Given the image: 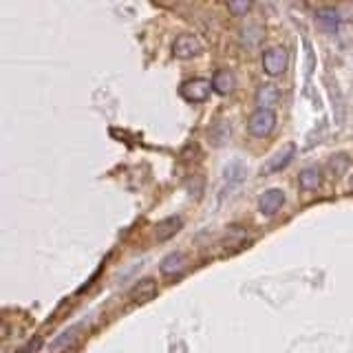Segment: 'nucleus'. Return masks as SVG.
I'll use <instances>...</instances> for the list:
<instances>
[{
	"mask_svg": "<svg viewBox=\"0 0 353 353\" xmlns=\"http://www.w3.org/2000/svg\"><path fill=\"white\" fill-rule=\"evenodd\" d=\"M294 154H296V146H294V143H287V146H285L283 150H279V152H276L274 157L270 159V163L265 165L263 172H265V174H272V172H279V170H283L285 165L294 159Z\"/></svg>",
	"mask_w": 353,
	"mask_h": 353,
	"instance_id": "obj_6",
	"label": "nucleus"
},
{
	"mask_svg": "<svg viewBox=\"0 0 353 353\" xmlns=\"http://www.w3.org/2000/svg\"><path fill=\"white\" fill-rule=\"evenodd\" d=\"M212 88H214V93H219V95H230L232 91H234V86H236V82H234V75H232L230 71H225V69H221V71H216L214 75H212Z\"/></svg>",
	"mask_w": 353,
	"mask_h": 353,
	"instance_id": "obj_9",
	"label": "nucleus"
},
{
	"mask_svg": "<svg viewBox=\"0 0 353 353\" xmlns=\"http://www.w3.org/2000/svg\"><path fill=\"white\" fill-rule=\"evenodd\" d=\"M287 64H290V53L283 47H270L263 53V71L270 77H279L287 71Z\"/></svg>",
	"mask_w": 353,
	"mask_h": 353,
	"instance_id": "obj_3",
	"label": "nucleus"
},
{
	"mask_svg": "<svg viewBox=\"0 0 353 353\" xmlns=\"http://www.w3.org/2000/svg\"><path fill=\"white\" fill-rule=\"evenodd\" d=\"M285 203V194L281 190H265L259 199V210L265 214V216H274L279 210L283 208Z\"/></svg>",
	"mask_w": 353,
	"mask_h": 353,
	"instance_id": "obj_5",
	"label": "nucleus"
},
{
	"mask_svg": "<svg viewBox=\"0 0 353 353\" xmlns=\"http://www.w3.org/2000/svg\"><path fill=\"white\" fill-rule=\"evenodd\" d=\"M181 228H183L181 216H168V219H163L157 228H154V239H157V241H168V239H172Z\"/></svg>",
	"mask_w": 353,
	"mask_h": 353,
	"instance_id": "obj_7",
	"label": "nucleus"
},
{
	"mask_svg": "<svg viewBox=\"0 0 353 353\" xmlns=\"http://www.w3.org/2000/svg\"><path fill=\"white\" fill-rule=\"evenodd\" d=\"M212 82L203 80V77H192V80H185L179 88L181 97L185 99V102H192V104H201L205 102V99L210 97V93H212Z\"/></svg>",
	"mask_w": 353,
	"mask_h": 353,
	"instance_id": "obj_2",
	"label": "nucleus"
},
{
	"mask_svg": "<svg viewBox=\"0 0 353 353\" xmlns=\"http://www.w3.org/2000/svg\"><path fill=\"white\" fill-rule=\"evenodd\" d=\"M298 183H301V188L307 192L318 190V188L323 185V172L318 168H305L301 174H298Z\"/></svg>",
	"mask_w": 353,
	"mask_h": 353,
	"instance_id": "obj_10",
	"label": "nucleus"
},
{
	"mask_svg": "<svg viewBox=\"0 0 353 353\" xmlns=\"http://www.w3.org/2000/svg\"><path fill=\"white\" fill-rule=\"evenodd\" d=\"M316 20L320 22V27H323L325 31H336L340 27V14L336 9H331V7L318 9Z\"/></svg>",
	"mask_w": 353,
	"mask_h": 353,
	"instance_id": "obj_12",
	"label": "nucleus"
},
{
	"mask_svg": "<svg viewBox=\"0 0 353 353\" xmlns=\"http://www.w3.org/2000/svg\"><path fill=\"white\" fill-rule=\"evenodd\" d=\"M183 265H185V259H183V254L181 252H172L168 254L163 261H161V274L163 276H174V274H179L183 270Z\"/></svg>",
	"mask_w": 353,
	"mask_h": 353,
	"instance_id": "obj_11",
	"label": "nucleus"
},
{
	"mask_svg": "<svg viewBox=\"0 0 353 353\" xmlns=\"http://www.w3.org/2000/svg\"><path fill=\"white\" fill-rule=\"evenodd\" d=\"M256 99H259L261 106L270 108L276 102V99H279V91H276L274 86H263L261 91H259V95H256Z\"/></svg>",
	"mask_w": 353,
	"mask_h": 353,
	"instance_id": "obj_14",
	"label": "nucleus"
},
{
	"mask_svg": "<svg viewBox=\"0 0 353 353\" xmlns=\"http://www.w3.org/2000/svg\"><path fill=\"white\" fill-rule=\"evenodd\" d=\"M329 168H331V172H334L336 176H340L342 172L349 168V157H347L345 152H338L336 157L329 159Z\"/></svg>",
	"mask_w": 353,
	"mask_h": 353,
	"instance_id": "obj_15",
	"label": "nucleus"
},
{
	"mask_svg": "<svg viewBox=\"0 0 353 353\" xmlns=\"http://www.w3.org/2000/svg\"><path fill=\"white\" fill-rule=\"evenodd\" d=\"M252 5H254V0H225L228 11H230L232 16H236V18L250 14Z\"/></svg>",
	"mask_w": 353,
	"mask_h": 353,
	"instance_id": "obj_13",
	"label": "nucleus"
},
{
	"mask_svg": "<svg viewBox=\"0 0 353 353\" xmlns=\"http://www.w3.org/2000/svg\"><path fill=\"white\" fill-rule=\"evenodd\" d=\"M351 188H353V176H351Z\"/></svg>",
	"mask_w": 353,
	"mask_h": 353,
	"instance_id": "obj_17",
	"label": "nucleus"
},
{
	"mask_svg": "<svg viewBox=\"0 0 353 353\" xmlns=\"http://www.w3.org/2000/svg\"><path fill=\"white\" fill-rule=\"evenodd\" d=\"M203 51V44L194 33H181L172 42V55L176 60H192Z\"/></svg>",
	"mask_w": 353,
	"mask_h": 353,
	"instance_id": "obj_4",
	"label": "nucleus"
},
{
	"mask_svg": "<svg viewBox=\"0 0 353 353\" xmlns=\"http://www.w3.org/2000/svg\"><path fill=\"white\" fill-rule=\"evenodd\" d=\"M42 349V338L40 336H36V338H31L25 347H22L18 353H38Z\"/></svg>",
	"mask_w": 353,
	"mask_h": 353,
	"instance_id": "obj_16",
	"label": "nucleus"
},
{
	"mask_svg": "<svg viewBox=\"0 0 353 353\" xmlns=\"http://www.w3.org/2000/svg\"><path fill=\"white\" fill-rule=\"evenodd\" d=\"M154 294H157V283L152 279H143L130 290V298L135 303H148L150 298H154Z\"/></svg>",
	"mask_w": 353,
	"mask_h": 353,
	"instance_id": "obj_8",
	"label": "nucleus"
},
{
	"mask_svg": "<svg viewBox=\"0 0 353 353\" xmlns=\"http://www.w3.org/2000/svg\"><path fill=\"white\" fill-rule=\"evenodd\" d=\"M276 128V113L272 108H256L254 113L250 115V121H248V130L250 135L254 137H268L272 135V130Z\"/></svg>",
	"mask_w": 353,
	"mask_h": 353,
	"instance_id": "obj_1",
	"label": "nucleus"
}]
</instances>
